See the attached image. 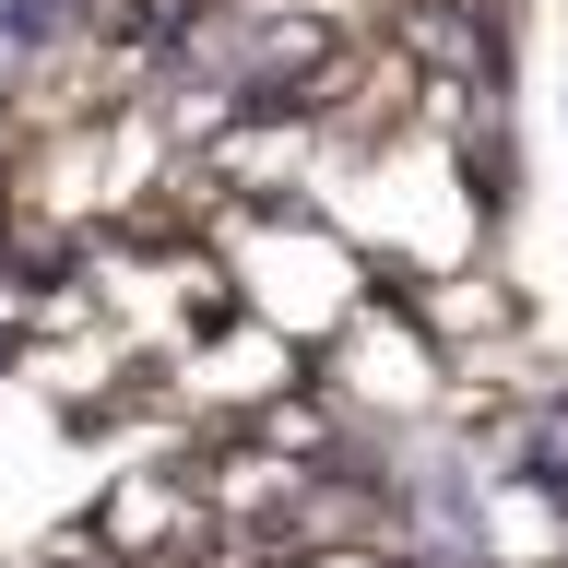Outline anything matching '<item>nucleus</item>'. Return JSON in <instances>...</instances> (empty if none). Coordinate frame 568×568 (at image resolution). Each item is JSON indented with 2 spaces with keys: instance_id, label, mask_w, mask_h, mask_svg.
<instances>
[{
  "instance_id": "obj_1",
  "label": "nucleus",
  "mask_w": 568,
  "mask_h": 568,
  "mask_svg": "<svg viewBox=\"0 0 568 568\" xmlns=\"http://www.w3.org/2000/svg\"><path fill=\"white\" fill-rule=\"evenodd\" d=\"M237 308L261 320V344H344L367 320V248L308 202L248 213L237 225Z\"/></svg>"
},
{
  "instance_id": "obj_2",
  "label": "nucleus",
  "mask_w": 568,
  "mask_h": 568,
  "mask_svg": "<svg viewBox=\"0 0 568 568\" xmlns=\"http://www.w3.org/2000/svg\"><path fill=\"white\" fill-rule=\"evenodd\" d=\"M0 12H24V0H0Z\"/></svg>"
}]
</instances>
